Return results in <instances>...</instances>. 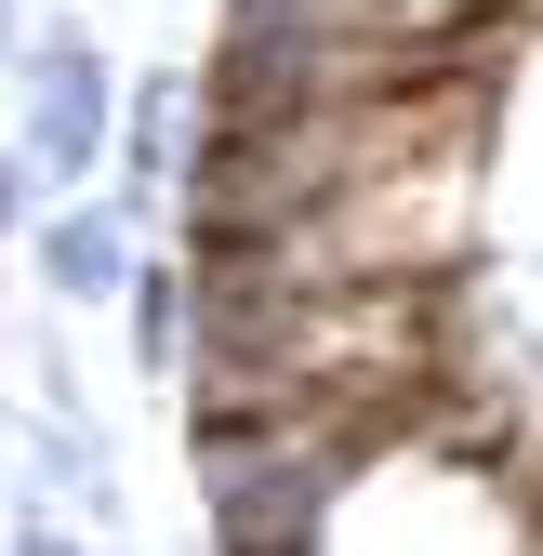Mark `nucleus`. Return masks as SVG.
I'll return each mask as SVG.
<instances>
[{
  "instance_id": "nucleus-6",
  "label": "nucleus",
  "mask_w": 543,
  "mask_h": 556,
  "mask_svg": "<svg viewBox=\"0 0 543 556\" xmlns=\"http://www.w3.org/2000/svg\"><path fill=\"white\" fill-rule=\"evenodd\" d=\"M14 40H27V0H0V66H14Z\"/></svg>"
},
{
  "instance_id": "nucleus-5",
  "label": "nucleus",
  "mask_w": 543,
  "mask_h": 556,
  "mask_svg": "<svg viewBox=\"0 0 543 556\" xmlns=\"http://www.w3.org/2000/svg\"><path fill=\"white\" fill-rule=\"evenodd\" d=\"M0 556H93L80 530H53V517H14V543H0Z\"/></svg>"
},
{
  "instance_id": "nucleus-4",
  "label": "nucleus",
  "mask_w": 543,
  "mask_h": 556,
  "mask_svg": "<svg viewBox=\"0 0 543 556\" xmlns=\"http://www.w3.org/2000/svg\"><path fill=\"white\" fill-rule=\"evenodd\" d=\"M27 213H40V186H27V160H14V147H0V252H14V226H27Z\"/></svg>"
},
{
  "instance_id": "nucleus-3",
  "label": "nucleus",
  "mask_w": 543,
  "mask_h": 556,
  "mask_svg": "<svg viewBox=\"0 0 543 556\" xmlns=\"http://www.w3.org/2000/svg\"><path fill=\"white\" fill-rule=\"evenodd\" d=\"M119 331H132V358H147V371H173L186 358V265H147V252H132V278H119Z\"/></svg>"
},
{
  "instance_id": "nucleus-7",
  "label": "nucleus",
  "mask_w": 543,
  "mask_h": 556,
  "mask_svg": "<svg viewBox=\"0 0 543 556\" xmlns=\"http://www.w3.org/2000/svg\"><path fill=\"white\" fill-rule=\"evenodd\" d=\"M0 451H14V410H0Z\"/></svg>"
},
{
  "instance_id": "nucleus-2",
  "label": "nucleus",
  "mask_w": 543,
  "mask_h": 556,
  "mask_svg": "<svg viewBox=\"0 0 543 556\" xmlns=\"http://www.w3.org/2000/svg\"><path fill=\"white\" fill-rule=\"evenodd\" d=\"M27 265H40V292L53 305H119V278H132V226L106 213V199H40L27 213Z\"/></svg>"
},
{
  "instance_id": "nucleus-1",
  "label": "nucleus",
  "mask_w": 543,
  "mask_h": 556,
  "mask_svg": "<svg viewBox=\"0 0 543 556\" xmlns=\"http://www.w3.org/2000/svg\"><path fill=\"white\" fill-rule=\"evenodd\" d=\"M106 119H119V66L80 27H27L14 40V160L40 199H80L106 173Z\"/></svg>"
}]
</instances>
